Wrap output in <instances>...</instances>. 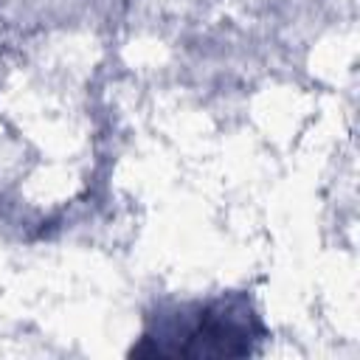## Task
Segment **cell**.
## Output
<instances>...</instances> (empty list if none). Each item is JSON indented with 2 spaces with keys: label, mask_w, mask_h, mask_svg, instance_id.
Segmentation results:
<instances>
[{
  "label": "cell",
  "mask_w": 360,
  "mask_h": 360,
  "mask_svg": "<svg viewBox=\"0 0 360 360\" xmlns=\"http://www.w3.org/2000/svg\"><path fill=\"white\" fill-rule=\"evenodd\" d=\"M262 326L242 298L208 301L194 309H183L160 318L155 332L143 335V346L132 354L158 357H233L250 354Z\"/></svg>",
  "instance_id": "1"
}]
</instances>
